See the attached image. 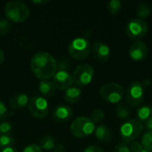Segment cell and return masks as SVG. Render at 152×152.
I'll return each mask as SVG.
<instances>
[{
    "label": "cell",
    "mask_w": 152,
    "mask_h": 152,
    "mask_svg": "<svg viewBox=\"0 0 152 152\" xmlns=\"http://www.w3.org/2000/svg\"><path fill=\"white\" fill-rule=\"evenodd\" d=\"M6 17L14 22H22L26 20L30 13L28 5L20 1H10L4 5Z\"/></svg>",
    "instance_id": "7a4b0ae2"
},
{
    "label": "cell",
    "mask_w": 152,
    "mask_h": 152,
    "mask_svg": "<svg viewBox=\"0 0 152 152\" xmlns=\"http://www.w3.org/2000/svg\"><path fill=\"white\" fill-rule=\"evenodd\" d=\"M55 146V142L53 138L51 135H45L40 140V148L45 151L53 150Z\"/></svg>",
    "instance_id": "44dd1931"
},
{
    "label": "cell",
    "mask_w": 152,
    "mask_h": 152,
    "mask_svg": "<svg viewBox=\"0 0 152 152\" xmlns=\"http://www.w3.org/2000/svg\"><path fill=\"white\" fill-rule=\"evenodd\" d=\"M13 142H14V139L10 134L0 135V147L2 148L11 147V145H12Z\"/></svg>",
    "instance_id": "484cf974"
},
{
    "label": "cell",
    "mask_w": 152,
    "mask_h": 152,
    "mask_svg": "<svg viewBox=\"0 0 152 152\" xmlns=\"http://www.w3.org/2000/svg\"><path fill=\"white\" fill-rule=\"evenodd\" d=\"M142 152H151V151H147V150H143Z\"/></svg>",
    "instance_id": "f35d334b"
},
{
    "label": "cell",
    "mask_w": 152,
    "mask_h": 152,
    "mask_svg": "<svg viewBox=\"0 0 152 152\" xmlns=\"http://www.w3.org/2000/svg\"><path fill=\"white\" fill-rule=\"evenodd\" d=\"M95 137L102 142L107 143L112 139V132L111 130L105 125H101L97 126L94 130Z\"/></svg>",
    "instance_id": "9a60e30c"
},
{
    "label": "cell",
    "mask_w": 152,
    "mask_h": 152,
    "mask_svg": "<svg viewBox=\"0 0 152 152\" xmlns=\"http://www.w3.org/2000/svg\"><path fill=\"white\" fill-rule=\"evenodd\" d=\"M4 53L3 50L0 48V65L4 62Z\"/></svg>",
    "instance_id": "8d00e7d4"
},
{
    "label": "cell",
    "mask_w": 152,
    "mask_h": 152,
    "mask_svg": "<svg viewBox=\"0 0 152 152\" xmlns=\"http://www.w3.org/2000/svg\"><path fill=\"white\" fill-rule=\"evenodd\" d=\"M81 97V90L78 87H73L67 89L64 93V100L67 102L75 103Z\"/></svg>",
    "instance_id": "e0dca14e"
},
{
    "label": "cell",
    "mask_w": 152,
    "mask_h": 152,
    "mask_svg": "<svg viewBox=\"0 0 152 152\" xmlns=\"http://www.w3.org/2000/svg\"><path fill=\"white\" fill-rule=\"evenodd\" d=\"M7 115H8V110L4 105V103L0 101V120L4 119L7 117Z\"/></svg>",
    "instance_id": "1f68e13d"
},
{
    "label": "cell",
    "mask_w": 152,
    "mask_h": 152,
    "mask_svg": "<svg viewBox=\"0 0 152 152\" xmlns=\"http://www.w3.org/2000/svg\"><path fill=\"white\" fill-rule=\"evenodd\" d=\"M144 99V86L142 82H132L126 91V101L134 108L140 106Z\"/></svg>",
    "instance_id": "9c48e42d"
},
{
    "label": "cell",
    "mask_w": 152,
    "mask_h": 152,
    "mask_svg": "<svg viewBox=\"0 0 152 152\" xmlns=\"http://www.w3.org/2000/svg\"><path fill=\"white\" fill-rule=\"evenodd\" d=\"M69 54L75 60L86 59L91 52L90 42L85 37H76L69 45Z\"/></svg>",
    "instance_id": "5b68a950"
},
{
    "label": "cell",
    "mask_w": 152,
    "mask_h": 152,
    "mask_svg": "<svg viewBox=\"0 0 152 152\" xmlns=\"http://www.w3.org/2000/svg\"><path fill=\"white\" fill-rule=\"evenodd\" d=\"M94 57L100 61H107L110 57V48L103 42L97 41L93 46Z\"/></svg>",
    "instance_id": "4fadbf2b"
},
{
    "label": "cell",
    "mask_w": 152,
    "mask_h": 152,
    "mask_svg": "<svg viewBox=\"0 0 152 152\" xmlns=\"http://www.w3.org/2000/svg\"><path fill=\"white\" fill-rule=\"evenodd\" d=\"M23 152H43L42 151V149L40 148L39 145L37 144H30V145H28L24 150Z\"/></svg>",
    "instance_id": "4dcf8cb0"
},
{
    "label": "cell",
    "mask_w": 152,
    "mask_h": 152,
    "mask_svg": "<svg viewBox=\"0 0 152 152\" xmlns=\"http://www.w3.org/2000/svg\"><path fill=\"white\" fill-rule=\"evenodd\" d=\"M104 118H105L104 111L102 110L101 109H96L91 113V120L94 123H99V122L102 121L104 119Z\"/></svg>",
    "instance_id": "d4e9b609"
},
{
    "label": "cell",
    "mask_w": 152,
    "mask_h": 152,
    "mask_svg": "<svg viewBox=\"0 0 152 152\" xmlns=\"http://www.w3.org/2000/svg\"><path fill=\"white\" fill-rule=\"evenodd\" d=\"M137 117L138 120L141 122H146L152 118V106L151 105H143L139 107L137 110Z\"/></svg>",
    "instance_id": "d6986e66"
},
{
    "label": "cell",
    "mask_w": 152,
    "mask_h": 152,
    "mask_svg": "<svg viewBox=\"0 0 152 152\" xmlns=\"http://www.w3.org/2000/svg\"><path fill=\"white\" fill-rule=\"evenodd\" d=\"M49 1H42V0H40V1H33V3L34 4H46V3H48Z\"/></svg>",
    "instance_id": "74e56055"
},
{
    "label": "cell",
    "mask_w": 152,
    "mask_h": 152,
    "mask_svg": "<svg viewBox=\"0 0 152 152\" xmlns=\"http://www.w3.org/2000/svg\"><path fill=\"white\" fill-rule=\"evenodd\" d=\"M116 114L119 118L125 119L129 117L130 111H129V109L125 104L120 103V104H118L116 107Z\"/></svg>",
    "instance_id": "cb8c5ba5"
},
{
    "label": "cell",
    "mask_w": 152,
    "mask_h": 152,
    "mask_svg": "<svg viewBox=\"0 0 152 152\" xmlns=\"http://www.w3.org/2000/svg\"><path fill=\"white\" fill-rule=\"evenodd\" d=\"M28 108L30 114L37 118H44L48 115V102L41 96H32L28 100Z\"/></svg>",
    "instance_id": "30bf717a"
},
{
    "label": "cell",
    "mask_w": 152,
    "mask_h": 152,
    "mask_svg": "<svg viewBox=\"0 0 152 152\" xmlns=\"http://www.w3.org/2000/svg\"><path fill=\"white\" fill-rule=\"evenodd\" d=\"M148 45L141 40L134 42L129 48V56L134 61H143L148 56Z\"/></svg>",
    "instance_id": "7c38bea8"
},
{
    "label": "cell",
    "mask_w": 152,
    "mask_h": 152,
    "mask_svg": "<svg viewBox=\"0 0 152 152\" xmlns=\"http://www.w3.org/2000/svg\"><path fill=\"white\" fill-rule=\"evenodd\" d=\"M130 150L132 152H142L144 149L142 145L141 142H136V141H134L131 142V145H130Z\"/></svg>",
    "instance_id": "f546056e"
},
{
    "label": "cell",
    "mask_w": 152,
    "mask_h": 152,
    "mask_svg": "<svg viewBox=\"0 0 152 152\" xmlns=\"http://www.w3.org/2000/svg\"><path fill=\"white\" fill-rule=\"evenodd\" d=\"M94 76V69L90 64H81L77 66L72 75L73 83L78 86H86L89 85Z\"/></svg>",
    "instance_id": "52a82bcc"
},
{
    "label": "cell",
    "mask_w": 152,
    "mask_h": 152,
    "mask_svg": "<svg viewBox=\"0 0 152 152\" xmlns=\"http://www.w3.org/2000/svg\"><path fill=\"white\" fill-rule=\"evenodd\" d=\"M151 8L148 3L142 2L138 4L136 9V15L138 19L143 20L145 18H148L151 15Z\"/></svg>",
    "instance_id": "ffe728a7"
},
{
    "label": "cell",
    "mask_w": 152,
    "mask_h": 152,
    "mask_svg": "<svg viewBox=\"0 0 152 152\" xmlns=\"http://www.w3.org/2000/svg\"><path fill=\"white\" fill-rule=\"evenodd\" d=\"M12 131V126L8 122H2L0 123V135L10 134Z\"/></svg>",
    "instance_id": "83f0119b"
},
{
    "label": "cell",
    "mask_w": 152,
    "mask_h": 152,
    "mask_svg": "<svg viewBox=\"0 0 152 152\" xmlns=\"http://www.w3.org/2000/svg\"><path fill=\"white\" fill-rule=\"evenodd\" d=\"M12 26L5 19H0V36H4L10 32Z\"/></svg>",
    "instance_id": "4316f807"
},
{
    "label": "cell",
    "mask_w": 152,
    "mask_h": 152,
    "mask_svg": "<svg viewBox=\"0 0 152 152\" xmlns=\"http://www.w3.org/2000/svg\"><path fill=\"white\" fill-rule=\"evenodd\" d=\"M53 152H65V148L62 144L58 143L54 146L53 148Z\"/></svg>",
    "instance_id": "836d02e7"
},
{
    "label": "cell",
    "mask_w": 152,
    "mask_h": 152,
    "mask_svg": "<svg viewBox=\"0 0 152 152\" xmlns=\"http://www.w3.org/2000/svg\"><path fill=\"white\" fill-rule=\"evenodd\" d=\"M1 152H17V151L12 147H6V148H4Z\"/></svg>",
    "instance_id": "d590c367"
},
{
    "label": "cell",
    "mask_w": 152,
    "mask_h": 152,
    "mask_svg": "<svg viewBox=\"0 0 152 152\" xmlns=\"http://www.w3.org/2000/svg\"><path fill=\"white\" fill-rule=\"evenodd\" d=\"M100 95L103 100L110 103H118L125 95L122 86L115 82L104 84L100 89Z\"/></svg>",
    "instance_id": "8992f818"
},
{
    "label": "cell",
    "mask_w": 152,
    "mask_h": 152,
    "mask_svg": "<svg viewBox=\"0 0 152 152\" xmlns=\"http://www.w3.org/2000/svg\"><path fill=\"white\" fill-rule=\"evenodd\" d=\"M53 82L55 87L59 90H67L71 87L73 84L72 76L64 69H61L57 71L53 77Z\"/></svg>",
    "instance_id": "8fae6325"
},
{
    "label": "cell",
    "mask_w": 152,
    "mask_h": 152,
    "mask_svg": "<svg viewBox=\"0 0 152 152\" xmlns=\"http://www.w3.org/2000/svg\"><path fill=\"white\" fill-rule=\"evenodd\" d=\"M72 109L68 105H60L53 111V118L58 122H65L72 116Z\"/></svg>",
    "instance_id": "5bb4252c"
},
{
    "label": "cell",
    "mask_w": 152,
    "mask_h": 152,
    "mask_svg": "<svg viewBox=\"0 0 152 152\" xmlns=\"http://www.w3.org/2000/svg\"><path fill=\"white\" fill-rule=\"evenodd\" d=\"M83 152H105L101 147L96 146V145H91L86 147Z\"/></svg>",
    "instance_id": "d6a6232c"
},
{
    "label": "cell",
    "mask_w": 152,
    "mask_h": 152,
    "mask_svg": "<svg viewBox=\"0 0 152 152\" xmlns=\"http://www.w3.org/2000/svg\"><path fill=\"white\" fill-rule=\"evenodd\" d=\"M56 87L53 81L50 80H42L39 84V91L42 94L45 96H53L55 93Z\"/></svg>",
    "instance_id": "ac0fdd59"
},
{
    "label": "cell",
    "mask_w": 152,
    "mask_h": 152,
    "mask_svg": "<svg viewBox=\"0 0 152 152\" xmlns=\"http://www.w3.org/2000/svg\"><path fill=\"white\" fill-rule=\"evenodd\" d=\"M113 152H131L129 146L125 142H120L115 146Z\"/></svg>",
    "instance_id": "f1b7e54d"
},
{
    "label": "cell",
    "mask_w": 152,
    "mask_h": 152,
    "mask_svg": "<svg viewBox=\"0 0 152 152\" xmlns=\"http://www.w3.org/2000/svg\"><path fill=\"white\" fill-rule=\"evenodd\" d=\"M0 152H1V151H0Z\"/></svg>",
    "instance_id": "ab89813d"
},
{
    "label": "cell",
    "mask_w": 152,
    "mask_h": 152,
    "mask_svg": "<svg viewBox=\"0 0 152 152\" xmlns=\"http://www.w3.org/2000/svg\"><path fill=\"white\" fill-rule=\"evenodd\" d=\"M144 126L149 130V131H152V118H150L149 120H147L144 123Z\"/></svg>",
    "instance_id": "e575fe53"
},
{
    "label": "cell",
    "mask_w": 152,
    "mask_h": 152,
    "mask_svg": "<svg viewBox=\"0 0 152 152\" xmlns=\"http://www.w3.org/2000/svg\"><path fill=\"white\" fill-rule=\"evenodd\" d=\"M149 30L148 23L144 20L141 19H133L131 20L126 27V36L134 40H139L140 38L144 37Z\"/></svg>",
    "instance_id": "ba28073f"
},
{
    "label": "cell",
    "mask_w": 152,
    "mask_h": 152,
    "mask_svg": "<svg viewBox=\"0 0 152 152\" xmlns=\"http://www.w3.org/2000/svg\"><path fill=\"white\" fill-rule=\"evenodd\" d=\"M95 130V125L87 117H78L70 125V132L77 138H85L91 135Z\"/></svg>",
    "instance_id": "3957f363"
},
{
    "label": "cell",
    "mask_w": 152,
    "mask_h": 152,
    "mask_svg": "<svg viewBox=\"0 0 152 152\" xmlns=\"http://www.w3.org/2000/svg\"><path fill=\"white\" fill-rule=\"evenodd\" d=\"M141 143L144 150L152 152V131H147L142 135Z\"/></svg>",
    "instance_id": "603a6c76"
},
{
    "label": "cell",
    "mask_w": 152,
    "mask_h": 152,
    "mask_svg": "<svg viewBox=\"0 0 152 152\" xmlns=\"http://www.w3.org/2000/svg\"><path fill=\"white\" fill-rule=\"evenodd\" d=\"M107 9L112 15H118L122 9V3L119 0H111L108 3Z\"/></svg>",
    "instance_id": "7402d4cb"
},
{
    "label": "cell",
    "mask_w": 152,
    "mask_h": 152,
    "mask_svg": "<svg viewBox=\"0 0 152 152\" xmlns=\"http://www.w3.org/2000/svg\"><path fill=\"white\" fill-rule=\"evenodd\" d=\"M143 125L141 121L136 118L130 119L125 122L120 127V136L123 140V142L129 143L134 142L142 132Z\"/></svg>",
    "instance_id": "277c9868"
},
{
    "label": "cell",
    "mask_w": 152,
    "mask_h": 152,
    "mask_svg": "<svg viewBox=\"0 0 152 152\" xmlns=\"http://www.w3.org/2000/svg\"><path fill=\"white\" fill-rule=\"evenodd\" d=\"M28 100L29 98L26 94L20 93V94L13 95L10 99V105L13 109H22L28 106Z\"/></svg>",
    "instance_id": "2e32d148"
},
{
    "label": "cell",
    "mask_w": 152,
    "mask_h": 152,
    "mask_svg": "<svg viewBox=\"0 0 152 152\" xmlns=\"http://www.w3.org/2000/svg\"><path fill=\"white\" fill-rule=\"evenodd\" d=\"M30 69L37 77L41 80H48L56 73L57 62L52 54L47 52L40 51L32 56Z\"/></svg>",
    "instance_id": "6da1fadb"
}]
</instances>
